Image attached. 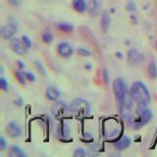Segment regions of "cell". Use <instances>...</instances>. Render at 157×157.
Segmentation results:
<instances>
[{
    "mask_svg": "<svg viewBox=\"0 0 157 157\" xmlns=\"http://www.w3.org/2000/svg\"><path fill=\"white\" fill-rule=\"evenodd\" d=\"M57 29L64 33H71V32H73L74 27L69 23H60L57 25Z\"/></svg>",
    "mask_w": 157,
    "mask_h": 157,
    "instance_id": "18",
    "label": "cell"
},
{
    "mask_svg": "<svg viewBox=\"0 0 157 157\" xmlns=\"http://www.w3.org/2000/svg\"><path fill=\"white\" fill-rule=\"evenodd\" d=\"M41 39H42V41L44 43H46V44L51 43L53 41V34H52V33H50L49 31H45L42 33Z\"/></svg>",
    "mask_w": 157,
    "mask_h": 157,
    "instance_id": "19",
    "label": "cell"
},
{
    "mask_svg": "<svg viewBox=\"0 0 157 157\" xmlns=\"http://www.w3.org/2000/svg\"><path fill=\"white\" fill-rule=\"evenodd\" d=\"M127 9L129 10V11H135L136 10V4L132 2V1H129L127 5Z\"/></svg>",
    "mask_w": 157,
    "mask_h": 157,
    "instance_id": "30",
    "label": "cell"
},
{
    "mask_svg": "<svg viewBox=\"0 0 157 157\" xmlns=\"http://www.w3.org/2000/svg\"><path fill=\"white\" fill-rule=\"evenodd\" d=\"M10 47H11V49L15 53L21 56H24L25 54H27L29 50V48L23 43L22 39L17 37H13L12 39H10Z\"/></svg>",
    "mask_w": 157,
    "mask_h": 157,
    "instance_id": "4",
    "label": "cell"
},
{
    "mask_svg": "<svg viewBox=\"0 0 157 157\" xmlns=\"http://www.w3.org/2000/svg\"><path fill=\"white\" fill-rule=\"evenodd\" d=\"M156 46H157V41H156Z\"/></svg>",
    "mask_w": 157,
    "mask_h": 157,
    "instance_id": "35",
    "label": "cell"
},
{
    "mask_svg": "<svg viewBox=\"0 0 157 157\" xmlns=\"http://www.w3.org/2000/svg\"><path fill=\"white\" fill-rule=\"evenodd\" d=\"M86 70H90V69H91V65H90V64H86Z\"/></svg>",
    "mask_w": 157,
    "mask_h": 157,
    "instance_id": "33",
    "label": "cell"
},
{
    "mask_svg": "<svg viewBox=\"0 0 157 157\" xmlns=\"http://www.w3.org/2000/svg\"><path fill=\"white\" fill-rule=\"evenodd\" d=\"M72 6L76 12L78 13H83L86 11V0H73Z\"/></svg>",
    "mask_w": 157,
    "mask_h": 157,
    "instance_id": "14",
    "label": "cell"
},
{
    "mask_svg": "<svg viewBox=\"0 0 157 157\" xmlns=\"http://www.w3.org/2000/svg\"><path fill=\"white\" fill-rule=\"evenodd\" d=\"M0 86H1L3 91H8L9 90V83L3 77L0 78Z\"/></svg>",
    "mask_w": 157,
    "mask_h": 157,
    "instance_id": "23",
    "label": "cell"
},
{
    "mask_svg": "<svg viewBox=\"0 0 157 157\" xmlns=\"http://www.w3.org/2000/svg\"><path fill=\"white\" fill-rule=\"evenodd\" d=\"M69 110H70V108H68L67 104L63 101H56L51 108L52 115L56 118H63Z\"/></svg>",
    "mask_w": 157,
    "mask_h": 157,
    "instance_id": "5",
    "label": "cell"
},
{
    "mask_svg": "<svg viewBox=\"0 0 157 157\" xmlns=\"http://www.w3.org/2000/svg\"><path fill=\"white\" fill-rule=\"evenodd\" d=\"M26 77H27V80L29 82H33L34 81H36V76H34V74L32 72H26Z\"/></svg>",
    "mask_w": 157,
    "mask_h": 157,
    "instance_id": "26",
    "label": "cell"
},
{
    "mask_svg": "<svg viewBox=\"0 0 157 157\" xmlns=\"http://www.w3.org/2000/svg\"><path fill=\"white\" fill-rule=\"evenodd\" d=\"M61 130H60V134L63 136H68L69 134H70V129H69V126L66 124L65 122H62L61 123Z\"/></svg>",
    "mask_w": 157,
    "mask_h": 157,
    "instance_id": "21",
    "label": "cell"
},
{
    "mask_svg": "<svg viewBox=\"0 0 157 157\" xmlns=\"http://www.w3.org/2000/svg\"><path fill=\"white\" fill-rule=\"evenodd\" d=\"M34 67H36V70L41 74L42 76H45L46 75V71H45V68L42 65V63L39 61V60H34Z\"/></svg>",
    "mask_w": 157,
    "mask_h": 157,
    "instance_id": "20",
    "label": "cell"
},
{
    "mask_svg": "<svg viewBox=\"0 0 157 157\" xmlns=\"http://www.w3.org/2000/svg\"><path fill=\"white\" fill-rule=\"evenodd\" d=\"M90 105L83 98H75L70 105V111L78 118H85L90 114Z\"/></svg>",
    "mask_w": 157,
    "mask_h": 157,
    "instance_id": "3",
    "label": "cell"
},
{
    "mask_svg": "<svg viewBox=\"0 0 157 157\" xmlns=\"http://www.w3.org/2000/svg\"><path fill=\"white\" fill-rule=\"evenodd\" d=\"M128 62H129L131 65H136V64L140 63L144 60V55L137 50L136 48H131L129 51H128Z\"/></svg>",
    "mask_w": 157,
    "mask_h": 157,
    "instance_id": "8",
    "label": "cell"
},
{
    "mask_svg": "<svg viewBox=\"0 0 157 157\" xmlns=\"http://www.w3.org/2000/svg\"><path fill=\"white\" fill-rule=\"evenodd\" d=\"M147 72H148V76L152 80H155L157 78V67L155 65V63L151 62L149 63L148 67H147Z\"/></svg>",
    "mask_w": 157,
    "mask_h": 157,
    "instance_id": "16",
    "label": "cell"
},
{
    "mask_svg": "<svg viewBox=\"0 0 157 157\" xmlns=\"http://www.w3.org/2000/svg\"><path fill=\"white\" fill-rule=\"evenodd\" d=\"M131 144V139L128 136H123L121 139H119L117 141H115L114 146L116 147L117 149L119 150H123L126 149L128 147L130 146Z\"/></svg>",
    "mask_w": 157,
    "mask_h": 157,
    "instance_id": "12",
    "label": "cell"
},
{
    "mask_svg": "<svg viewBox=\"0 0 157 157\" xmlns=\"http://www.w3.org/2000/svg\"><path fill=\"white\" fill-rule=\"evenodd\" d=\"M15 104H17L18 106H20V107H21V106L23 105V99H22L21 97H19L18 99H16V100H15Z\"/></svg>",
    "mask_w": 157,
    "mask_h": 157,
    "instance_id": "31",
    "label": "cell"
},
{
    "mask_svg": "<svg viewBox=\"0 0 157 157\" xmlns=\"http://www.w3.org/2000/svg\"><path fill=\"white\" fill-rule=\"evenodd\" d=\"M86 11L91 17H97L100 13V3L98 0H87Z\"/></svg>",
    "mask_w": 157,
    "mask_h": 157,
    "instance_id": "9",
    "label": "cell"
},
{
    "mask_svg": "<svg viewBox=\"0 0 157 157\" xmlns=\"http://www.w3.org/2000/svg\"><path fill=\"white\" fill-rule=\"evenodd\" d=\"M17 65H18V67H19L20 69H21V70L25 68V63H24L23 61H21V60H18V61H17Z\"/></svg>",
    "mask_w": 157,
    "mask_h": 157,
    "instance_id": "32",
    "label": "cell"
},
{
    "mask_svg": "<svg viewBox=\"0 0 157 157\" xmlns=\"http://www.w3.org/2000/svg\"><path fill=\"white\" fill-rule=\"evenodd\" d=\"M8 2L10 3V5H12V6L18 7L22 4L23 0H8Z\"/></svg>",
    "mask_w": 157,
    "mask_h": 157,
    "instance_id": "29",
    "label": "cell"
},
{
    "mask_svg": "<svg viewBox=\"0 0 157 157\" xmlns=\"http://www.w3.org/2000/svg\"><path fill=\"white\" fill-rule=\"evenodd\" d=\"M110 23H111L110 14L108 13V11H104L102 13V16L100 19V27L104 33H107L108 29L110 27Z\"/></svg>",
    "mask_w": 157,
    "mask_h": 157,
    "instance_id": "13",
    "label": "cell"
},
{
    "mask_svg": "<svg viewBox=\"0 0 157 157\" xmlns=\"http://www.w3.org/2000/svg\"><path fill=\"white\" fill-rule=\"evenodd\" d=\"M102 78H103V82H104L106 85L108 82H109V74H108V71L107 69H104L103 70V76H102Z\"/></svg>",
    "mask_w": 157,
    "mask_h": 157,
    "instance_id": "27",
    "label": "cell"
},
{
    "mask_svg": "<svg viewBox=\"0 0 157 157\" xmlns=\"http://www.w3.org/2000/svg\"><path fill=\"white\" fill-rule=\"evenodd\" d=\"M45 95L49 100L56 101L60 97V90L54 86H49L45 90Z\"/></svg>",
    "mask_w": 157,
    "mask_h": 157,
    "instance_id": "11",
    "label": "cell"
},
{
    "mask_svg": "<svg viewBox=\"0 0 157 157\" xmlns=\"http://www.w3.org/2000/svg\"><path fill=\"white\" fill-rule=\"evenodd\" d=\"M116 55H117V57H119V58H122V57H123V56H122V53H121V52H119V53L117 52V53H116Z\"/></svg>",
    "mask_w": 157,
    "mask_h": 157,
    "instance_id": "34",
    "label": "cell"
},
{
    "mask_svg": "<svg viewBox=\"0 0 157 157\" xmlns=\"http://www.w3.org/2000/svg\"><path fill=\"white\" fill-rule=\"evenodd\" d=\"M73 155L75 156V157H82V156L86 155V152H85V150H83L82 148H77L75 150V152H74Z\"/></svg>",
    "mask_w": 157,
    "mask_h": 157,
    "instance_id": "25",
    "label": "cell"
},
{
    "mask_svg": "<svg viewBox=\"0 0 157 157\" xmlns=\"http://www.w3.org/2000/svg\"><path fill=\"white\" fill-rule=\"evenodd\" d=\"M6 146H7V142L5 140V137L3 136H0V149L4 150L6 148Z\"/></svg>",
    "mask_w": 157,
    "mask_h": 157,
    "instance_id": "28",
    "label": "cell"
},
{
    "mask_svg": "<svg viewBox=\"0 0 157 157\" xmlns=\"http://www.w3.org/2000/svg\"><path fill=\"white\" fill-rule=\"evenodd\" d=\"M6 132L11 137H18L22 134V129L16 122L11 121L6 127Z\"/></svg>",
    "mask_w": 157,
    "mask_h": 157,
    "instance_id": "10",
    "label": "cell"
},
{
    "mask_svg": "<svg viewBox=\"0 0 157 157\" xmlns=\"http://www.w3.org/2000/svg\"><path fill=\"white\" fill-rule=\"evenodd\" d=\"M78 55H81L82 57H87V56H90L91 55V52L88 50L86 48H83V47H81V48H78L77 50Z\"/></svg>",
    "mask_w": 157,
    "mask_h": 157,
    "instance_id": "22",
    "label": "cell"
},
{
    "mask_svg": "<svg viewBox=\"0 0 157 157\" xmlns=\"http://www.w3.org/2000/svg\"><path fill=\"white\" fill-rule=\"evenodd\" d=\"M152 118V112L147 109L146 106L137 105L135 114L132 116V125L136 129L147 124Z\"/></svg>",
    "mask_w": 157,
    "mask_h": 157,
    "instance_id": "2",
    "label": "cell"
},
{
    "mask_svg": "<svg viewBox=\"0 0 157 157\" xmlns=\"http://www.w3.org/2000/svg\"><path fill=\"white\" fill-rule=\"evenodd\" d=\"M21 39H22L23 43H24L25 45H26L28 48H29V47L32 46V40H31V38H29L28 36H23Z\"/></svg>",
    "mask_w": 157,
    "mask_h": 157,
    "instance_id": "24",
    "label": "cell"
},
{
    "mask_svg": "<svg viewBox=\"0 0 157 157\" xmlns=\"http://www.w3.org/2000/svg\"><path fill=\"white\" fill-rule=\"evenodd\" d=\"M18 33V26L15 23H8L1 29V36L4 39H12Z\"/></svg>",
    "mask_w": 157,
    "mask_h": 157,
    "instance_id": "6",
    "label": "cell"
},
{
    "mask_svg": "<svg viewBox=\"0 0 157 157\" xmlns=\"http://www.w3.org/2000/svg\"><path fill=\"white\" fill-rule=\"evenodd\" d=\"M57 52L61 57L69 58V57H71L73 55L74 49H73V46L69 42L61 41L57 46Z\"/></svg>",
    "mask_w": 157,
    "mask_h": 157,
    "instance_id": "7",
    "label": "cell"
},
{
    "mask_svg": "<svg viewBox=\"0 0 157 157\" xmlns=\"http://www.w3.org/2000/svg\"><path fill=\"white\" fill-rule=\"evenodd\" d=\"M15 76H16L18 82L21 83V85H23V86L26 85V82L28 81L27 80V77H26V73L21 71V69H20V70H18V71H16V73H15Z\"/></svg>",
    "mask_w": 157,
    "mask_h": 157,
    "instance_id": "17",
    "label": "cell"
},
{
    "mask_svg": "<svg viewBox=\"0 0 157 157\" xmlns=\"http://www.w3.org/2000/svg\"><path fill=\"white\" fill-rule=\"evenodd\" d=\"M130 94L137 105L147 106L150 103L151 96L148 88L144 82H135L131 86Z\"/></svg>",
    "mask_w": 157,
    "mask_h": 157,
    "instance_id": "1",
    "label": "cell"
},
{
    "mask_svg": "<svg viewBox=\"0 0 157 157\" xmlns=\"http://www.w3.org/2000/svg\"><path fill=\"white\" fill-rule=\"evenodd\" d=\"M9 156L10 157H26L27 154L24 150H22L21 147L18 145H12L9 150Z\"/></svg>",
    "mask_w": 157,
    "mask_h": 157,
    "instance_id": "15",
    "label": "cell"
}]
</instances>
